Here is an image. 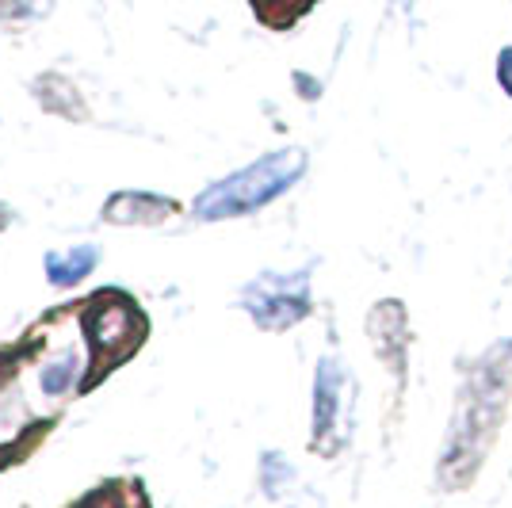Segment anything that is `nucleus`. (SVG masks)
<instances>
[{
	"instance_id": "obj_5",
	"label": "nucleus",
	"mask_w": 512,
	"mask_h": 508,
	"mask_svg": "<svg viewBox=\"0 0 512 508\" xmlns=\"http://www.w3.org/2000/svg\"><path fill=\"white\" fill-rule=\"evenodd\" d=\"M341 394H344V371L333 356L318 363L314 375V440H325L333 424L341 417Z\"/></svg>"
},
{
	"instance_id": "obj_7",
	"label": "nucleus",
	"mask_w": 512,
	"mask_h": 508,
	"mask_svg": "<svg viewBox=\"0 0 512 508\" xmlns=\"http://www.w3.org/2000/svg\"><path fill=\"white\" fill-rule=\"evenodd\" d=\"M73 386V360H62V363H50L43 367V390L46 394H65Z\"/></svg>"
},
{
	"instance_id": "obj_2",
	"label": "nucleus",
	"mask_w": 512,
	"mask_h": 508,
	"mask_svg": "<svg viewBox=\"0 0 512 508\" xmlns=\"http://www.w3.org/2000/svg\"><path fill=\"white\" fill-rule=\"evenodd\" d=\"M306 172V149L287 146L276 149L268 157H260L253 165H245L241 172L218 180L195 199V218L203 222H226V218H241L253 214L260 207H268L272 199H279L287 188H295Z\"/></svg>"
},
{
	"instance_id": "obj_3",
	"label": "nucleus",
	"mask_w": 512,
	"mask_h": 508,
	"mask_svg": "<svg viewBox=\"0 0 512 508\" xmlns=\"http://www.w3.org/2000/svg\"><path fill=\"white\" fill-rule=\"evenodd\" d=\"M241 306L253 314L260 329L283 333L291 325H299L310 314V268L302 272H264L241 291Z\"/></svg>"
},
{
	"instance_id": "obj_9",
	"label": "nucleus",
	"mask_w": 512,
	"mask_h": 508,
	"mask_svg": "<svg viewBox=\"0 0 512 508\" xmlns=\"http://www.w3.org/2000/svg\"><path fill=\"white\" fill-rule=\"evenodd\" d=\"M4 222H8V214H4V211H0V226H4Z\"/></svg>"
},
{
	"instance_id": "obj_4",
	"label": "nucleus",
	"mask_w": 512,
	"mask_h": 508,
	"mask_svg": "<svg viewBox=\"0 0 512 508\" xmlns=\"http://www.w3.org/2000/svg\"><path fill=\"white\" fill-rule=\"evenodd\" d=\"M88 337L107 356L130 348L138 340V314H134V306H130L127 298H104V302H96L92 314H88Z\"/></svg>"
},
{
	"instance_id": "obj_6",
	"label": "nucleus",
	"mask_w": 512,
	"mask_h": 508,
	"mask_svg": "<svg viewBox=\"0 0 512 508\" xmlns=\"http://www.w3.org/2000/svg\"><path fill=\"white\" fill-rule=\"evenodd\" d=\"M96 249L92 245H77V249H65V253L46 256V279L54 287H77L85 276H92L96 268Z\"/></svg>"
},
{
	"instance_id": "obj_1",
	"label": "nucleus",
	"mask_w": 512,
	"mask_h": 508,
	"mask_svg": "<svg viewBox=\"0 0 512 508\" xmlns=\"http://www.w3.org/2000/svg\"><path fill=\"white\" fill-rule=\"evenodd\" d=\"M512 379V340L493 344L490 352L482 356L474 382H467V394L459 405V417L451 428L448 440V459H444V482L448 474L455 482H467V474L474 470V463H482V451L490 444L501 405H505V386Z\"/></svg>"
},
{
	"instance_id": "obj_8",
	"label": "nucleus",
	"mask_w": 512,
	"mask_h": 508,
	"mask_svg": "<svg viewBox=\"0 0 512 508\" xmlns=\"http://www.w3.org/2000/svg\"><path fill=\"white\" fill-rule=\"evenodd\" d=\"M497 81H501V88L512 96V46H505V50L497 54Z\"/></svg>"
}]
</instances>
